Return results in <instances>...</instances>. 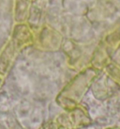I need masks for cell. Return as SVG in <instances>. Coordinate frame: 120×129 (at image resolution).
Listing matches in <instances>:
<instances>
[{
	"label": "cell",
	"instance_id": "6da1fadb",
	"mask_svg": "<svg viewBox=\"0 0 120 129\" xmlns=\"http://www.w3.org/2000/svg\"><path fill=\"white\" fill-rule=\"evenodd\" d=\"M31 122H33V123H37V122H40V114L38 113V112H35L34 114L32 115Z\"/></svg>",
	"mask_w": 120,
	"mask_h": 129
}]
</instances>
